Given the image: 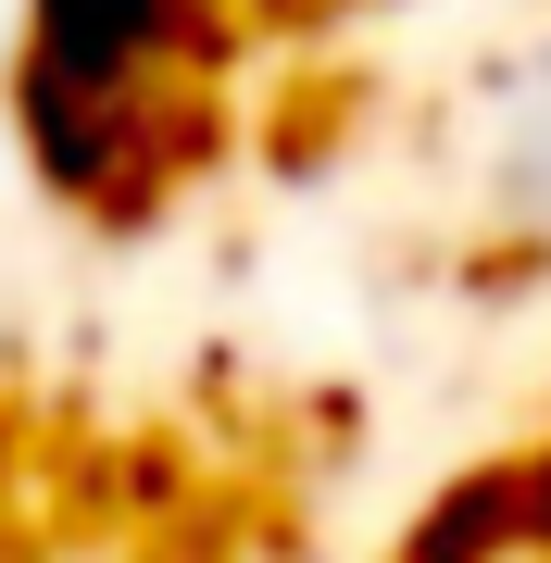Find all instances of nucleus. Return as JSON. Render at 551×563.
<instances>
[{
	"label": "nucleus",
	"instance_id": "f257e3e1",
	"mask_svg": "<svg viewBox=\"0 0 551 563\" xmlns=\"http://www.w3.org/2000/svg\"><path fill=\"white\" fill-rule=\"evenodd\" d=\"M13 139H25V163H38V188L63 213L139 239V225L176 213L188 176L225 163V101L213 88H113V101H76V88H25L13 76Z\"/></svg>",
	"mask_w": 551,
	"mask_h": 563
},
{
	"label": "nucleus",
	"instance_id": "f03ea898",
	"mask_svg": "<svg viewBox=\"0 0 551 563\" xmlns=\"http://www.w3.org/2000/svg\"><path fill=\"white\" fill-rule=\"evenodd\" d=\"M225 51H239V0H25L13 76L113 101V88H213Z\"/></svg>",
	"mask_w": 551,
	"mask_h": 563
},
{
	"label": "nucleus",
	"instance_id": "7ed1b4c3",
	"mask_svg": "<svg viewBox=\"0 0 551 563\" xmlns=\"http://www.w3.org/2000/svg\"><path fill=\"white\" fill-rule=\"evenodd\" d=\"M489 225L551 239V51H527L489 88Z\"/></svg>",
	"mask_w": 551,
	"mask_h": 563
},
{
	"label": "nucleus",
	"instance_id": "20e7f679",
	"mask_svg": "<svg viewBox=\"0 0 551 563\" xmlns=\"http://www.w3.org/2000/svg\"><path fill=\"white\" fill-rule=\"evenodd\" d=\"M388 563H527V539H514V476H502V463L451 476L439 501L401 526V551H388Z\"/></svg>",
	"mask_w": 551,
	"mask_h": 563
},
{
	"label": "nucleus",
	"instance_id": "39448f33",
	"mask_svg": "<svg viewBox=\"0 0 551 563\" xmlns=\"http://www.w3.org/2000/svg\"><path fill=\"white\" fill-rule=\"evenodd\" d=\"M502 476H514V539H527V563H551V439L502 451Z\"/></svg>",
	"mask_w": 551,
	"mask_h": 563
}]
</instances>
